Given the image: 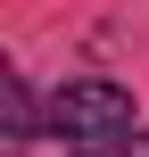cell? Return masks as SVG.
Listing matches in <instances>:
<instances>
[{
    "label": "cell",
    "mask_w": 149,
    "mask_h": 157,
    "mask_svg": "<svg viewBox=\"0 0 149 157\" xmlns=\"http://www.w3.org/2000/svg\"><path fill=\"white\" fill-rule=\"evenodd\" d=\"M50 132H58L66 149H91V141H116V132H133V91H116V83L83 75V83H66V91L50 99Z\"/></svg>",
    "instance_id": "obj_1"
},
{
    "label": "cell",
    "mask_w": 149,
    "mask_h": 157,
    "mask_svg": "<svg viewBox=\"0 0 149 157\" xmlns=\"http://www.w3.org/2000/svg\"><path fill=\"white\" fill-rule=\"evenodd\" d=\"M33 124H50V108H33V91H25V75H8V141L25 149V141H33Z\"/></svg>",
    "instance_id": "obj_2"
},
{
    "label": "cell",
    "mask_w": 149,
    "mask_h": 157,
    "mask_svg": "<svg viewBox=\"0 0 149 157\" xmlns=\"http://www.w3.org/2000/svg\"><path fill=\"white\" fill-rule=\"evenodd\" d=\"M75 157H149V132L133 124V132H116V141H91V149H75Z\"/></svg>",
    "instance_id": "obj_3"
}]
</instances>
